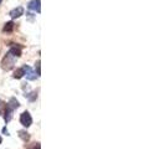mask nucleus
Here are the masks:
<instances>
[{"mask_svg": "<svg viewBox=\"0 0 165 149\" xmlns=\"http://www.w3.org/2000/svg\"><path fill=\"white\" fill-rule=\"evenodd\" d=\"M20 123L24 126V127H30L31 124H32V118H31V116H30V113L29 112H24V113H21V116H20Z\"/></svg>", "mask_w": 165, "mask_h": 149, "instance_id": "obj_1", "label": "nucleus"}, {"mask_svg": "<svg viewBox=\"0 0 165 149\" xmlns=\"http://www.w3.org/2000/svg\"><path fill=\"white\" fill-rule=\"evenodd\" d=\"M12 65H14V56L9 52L6 56H5V58L2 60V68L4 70H10L11 67H12Z\"/></svg>", "mask_w": 165, "mask_h": 149, "instance_id": "obj_2", "label": "nucleus"}, {"mask_svg": "<svg viewBox=\"0 0 165 149\" xmlns=\"http://www.w3.org/2000/svg\"><path fill=\"white\" fill-rule=\"evenodd\" d=\"M24 68V71H25V76H26V78L27 80H30V81H34V80H36V77H37V75L31 70V67H29V66H24L22 67Z\"/></svg>", "mask_w": 165, "mask_h": 149, "instance_id": "obj_3", "label": "nucleus"}, {"mask_svg": "<svg viewBox=\"0 0 165 149\" xmlns=\"http://www.w3.org/2000/svg\"><path fill=\"white\" fill-rule=\"evenodd\" d=\"M22 14H24V7H22V6H17L16 9H14V10H11V11H10V16H11L12 19L21 16Z\"/></svg>", "mask_w": 165, "mask_h": 149, "instance_id": "obj_4", "label": "nucleus"}, {"mask_svg": "<svg viewBox=\"0 0 165 149\" xmlns=\"http://www.w3.org/2000/svg\"><path fill=\"white\" fill-rule=\"evenodd\" d=\"M29 9L30 10H32V11H37V12H40V0H31L30 2H29Z\"/></svg>", "mask_w": 165, "mask_h": 149, "instance_id": "obj_5", "label": "nucleus"}, {"mask_svg": "<svg viewBox=\"0 0 165 149\" xmlns=\"http://www.w3.org/2000/svg\"><path fill=\"white\" fill-rule=\"evenodd\" d=\"M12 112H14L12 108H10V107H7V106L5 107V112H4V119H5V122H9V121L11 119Z\"/></svg>", "mask_w": 165, "mask_h": 149, "instance_id": "obj_6", "label": "nucleus"}, {"mask_svg": "<svg viewBox=\"0 0 165 149\" xmlns=\"http://www.w3.org/2000/svg\"><path fill=\"white\" fill-rule=\"evenodd\" d=\"M9 52H10L14 57H20V56H21V47H20V46H17V47H16V46H14V47H11V49H10V51H9Z\"/></svg>", "mask_w": 165, "mask_h": 149, "instance_id": "obj_7", "label": "nucleus"}, {"mask_svg": "<svg viewBox=\"0 0 165 149\" xmlns=\"http://www.w3.org/2000/svg\"><path fill=\"white\" fill-rule=\"evenodd\" d=\"M6 106H7V107H10V108H12V109H16V108H17L20 105H19V102H17L15 98H11Z\"/></svg>", "mask_w": 165, "mask_h": 149, "instance_id": "obj_8", "label": "nucleus"}, {"mask_svg": "<svg viewBox=\"0 0 165 149\" xmlns=\"http://www.w3.org/2000/svg\"><path fill=\"white\" fill-rule=\"evenodd\" d=\"M12 29H14V22H12V21H9V22L5 24L2 31H5V32H10V31H12Z\"/></svg>", "mask_w": 165, "mask_h": 149, "instance_id": "obj_9", "label": "nucleus"}, {"mask_svg": "<svg viewBox=\"0 0 165 149\" xmlns=\"http://www.w3.org/2000/svg\"><path fill=\"white\" fill-rule=\"evenodd\" d=\"M24 75H25L24 68H22V67H21V68H17V70L15 71V73H14V78H21Z\"/></svg>", "mask_w": 165, "mask_h": 149, "instance_id": "obj_10", "label": "nucleus"}, {"mask_svg": "<svg viewBox=\"0 0 165 149\" xmlns=\"http://www.w3.org/2000/svg\"><path fill=\"white\" fill-rule=\"evenodd\" d=\"M19 134H20V137L26 142V141H29V138H30V136H29V133L27 132H25V131H20L19 132Z\"/></svg>", "mask_w": 165, "mask_h": 149, "instance_id": "obj_11", "label": "nucleus"}, {"mask_svg": "<svg viewBox=\"0 0 165 149\" xmlns=\"http://www.w3.org/2000/svg\"><path fill=\"white\" fill-rule=\"evenodd\" d=\"M5 107H6V105H5L2 101H0V114L2 113V111L5 109Z\"/></svg>", "mask_w": 165, "mask_h": 149, "instance_id": "obj_12", "label": "nucleus"}, {"mask_svg": "<svg viewBox=\"0 0 165 149\" xmlns=\"http://www.w3.org/2000/svg\"><path fill=\"white\" fill-rule=\"evenodd\" d=\"M36 68H37V76H40V61L36 62Z\"/></svg>", "mask_w": 165, "mask_h": 149, "instance_id": "obj_13", "label": "nucleus"}, {"mask_svg": "<svg viewBox=\"0 0 165 149\" xmlns=\"http://www.w3.org/2000/svg\"><path fill=\"white\" fill-rule=\"evenodd\" d=\"M1 141H2V139H1V137H0V144H1Z\"/></svg>", "mask_w": 165, "mask_h": 149, "instance_id": "obj_14", "label": "nucleus"}, {"mask_svg": "<svg viewBox=\"0 0 165 149\" xmlns=\"http://www.w3.org/2000/svg\"><path fill=\"white\" fill-rule=\"evenodd\" d=\"M1 1H2V0H0V2H1Z\"/></svg>", "mask_w": 165, "mask_h": 149, "instance_id": "obj_15", "label": "nucleus"}]
</instances>
